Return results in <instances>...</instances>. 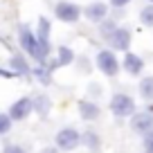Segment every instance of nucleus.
Returning a JSON list of instances; mask_svg holds the SVG:
<instances>
[{"label":"nucleus","instance_id":"obj_1","mask_svg":"<svg viewBox=\"0 0 153 153\" xmlns=\"http://www.w3.org/2000/svg\"><path fill=\"white\" fill-rule=\"evenodd\" d=\"M110 113H113L115 117H120V120L131 117V115L135 113V99L131 95H126V92L113 95V99H110Z\"/></svg>","mask_w":153,"mask_h":153},{"label":"nucleus","instance_id":"obj_2","mask_svg":"<svg viewBox=\"0 0 153 153\" xmlns=\"http://www.w3.org/2000/svg\"><path fill=\"white\" fill-rule=\"evenodd\" d=\"M54 146H56L59 151H74L76 146H81V133L76 128H72V126H65V128H61L56 133Z\"/></svg>","mask_w":153,"mask_h":153},{"label":"nucleus","instance_id":"obj_3","mask_svg":"<svg viewBox=\"0 0 153 153\" xmlns=\"http://www.w3.org/2000/svg\"><path fill=\"white\" fill-rule=\"evenodd\" d=\"M83 9L76 2H70V0H59L54 5V16H56L61 23H76L81 18Z\"/></svg>","mask_w":153,"mask_h":153},{"label":"nucleus","instance_id":"obj_4","mask_svg":"<svg viewBox=\"0 0 153 153\" xmlns=\"http://www.w3.org/2000/svg\"><path fill=\"white\" fill-rule=\"evenodd\" d=\"M97 68H99L106 76H110V79L120 74V61H117V56L113 54V50H101V52H97Z\"/></svg>","mask_w":153,"mask_h":153},{"label":"nucleus","instance_id":"obj_5","mask_svg":"<svg viewBox=\"0 0 153 153\" xmlns=\"http://www.w3.org/2000/svg\"><path fill=\"white\" fill-rule=\"evenodd\" d=\"M106 43L113 52H128L131 48V29L128 27H117L108 38H106Z\"/></svg>","mask_w":153,"mask_h":153},{"label":"nucleus","instance_id":"obj_6","mask_svg":"<svg viewBox=\"0 0 153 153\" xmlns=\"http://www.w3.org/2000/svg\"><path fill=\"white\" fill-rule=\"evenodd\" d=\"M29 113H34V106H32V99H29V97H20V99H16L14 104L9 106V110H7V115H9L11 122L27 120Z\"/></svg>","mask_w":153,"mask_h":153},{"label":"nucleus","instance_id":"obj_7","mask_svg":"<svg viewBox=\"0 0 153 153\" xmlns=\"http://www.w3.org/2000/svg\"><path fill=\"white\" fill-rule=\"evenodd\" d=\"M131 128H133V133H149V131L153 128V115L149 113V110H135L133 115H131Z\"/></svg>","mask_w":153,"mask_h":153},{"label":"nucleus","instance_id":"obj_8","mask_svg":"<svg viewBox=\"0 0 153 153\" xmlns=\"http://www.w3.org/2000/svg\"><path fill=\"white\" fill-rule=\"evenodd\" d=\"M18 43L27 54L36 56V36H34V32L29 29V25H20L18 27Z\"/></svg>","mask_w":153,"mask_h":153},{"label":"nucleus","instance_id":"obj_9","mask_svg":"<svg viewBox=\"0 0 153 153\" xmlns=\"http://www.w3.org/2000/svg\"><path fill=\"white\" fill-rule=\"evenodd\" d=\"M83 16H86L90 23H101V20H106V16H108V5L95 0V2H90L88 7H83Z\"/></svg>","mask_w":153,"mask_h":153},{"label":"nucleus","instance_id":"obj_10","mask_svg":"<svg viewBox=\"0 0 153 153\" xmlns=\"http://www.w3.org/2000/svg\"><path fill=\"white\" fill-rule=\"evenodd\" d=\"M122 65H124V70L128 72L131 76H140L142 70H144V59L137 56V54H133L128 50V52L124 54V63H122Z\"/></svg>","mask_w":153,"mask_h":153},{"label":"nucleus","instance_id":"obj_11","mask_svg":"<svg viewBox=\"0 0 153 153\" xmlns=\"http://www.w3.org/2000/svg\"><path fill=\"white\" fill-rule=\"evenodd\" d=\"M76 106H79V115H81V120H86V122H95V120H99L101 110H99V106H97L95 101H90V99H81Z\"/></svg>","mask_w":153,"mask_h":153},{"label":"nucleus","instance_id":"obj_12","mask_svg":"<svg viewBox=\"0 0 153 153\" xmlns=\"http://www.w3.org/2000/svg\"><path fill=\"white\" fill-rule=\"evenodd\" d=\"M9 65H11V70H14V76L16 74L18 76H27L29 72H32V68H29L27 59H25L23 54H14V56L9 59Z\"/></svg>","mask_w":153,"mask_h":153},{"label":"nucleus","instance_id":"obj_13","mask_svg":"<svg viewBox=\"0 0 153 153\" xmlns=\"http://www.w3.org/2000/svg\"><path fill=\"white\" fill-rule=\"evenodd\" d=\"M32 106H34V113H38V117H48L50 108H52V99L41 92V95H36L32 99Z\"/></svg>","mask_w":153,"mask_h":153},{"label":"nucleus","instance_id":"obj_14","mask_svg":"<svg viewBox=\"0 0 153 153\" xmlns=\"http://www.w3.org/2000/svg\"><path fill=\"white\" fill-rule=\"evenodd\" d=\"M72 61H74V52H72L70 48H65V45H61V48L56 50V59H54L52 68H63V65H70Z\"/></svg>","mask_w":153,"mask_h":153},{"label":"nucleus","instance_id":"obj_15","mask_svg":"<svg viewBox=\"0 0 153 153\" xmlns=\"http://www.w3.org/2000/svg\"><path fill=\"white\" fill-rule=\"evenodd\" d=\"M81 144H83V146H88L90 151H97V149L101 146V137H99L97 131L88 128V131H83V133H81Z\"/></svg>","mask_w":153,"mask_h":153},{"label":"nucleus","instance_id":"obj_16","mask_svg":"<svg viewBox=\"0 0 153 153\" xmlns=\"http://www.w3.org/2000/svg\"><path fill=\"white\" fill-rule=\"evenodd\" d=\"M140 97H142L144 101H153V74L144 76V79H140Z\"/></svg>","mask_w":153,"mask_h":153},{"label":"nucleus","instance_id":"obj_17","mask_svg":"<svg viewBox=\"0 0 153 153\" xmlns=\"http://www.w3.org/2000/svg\"><path fill=\"white\" fill-rule=\"evenodd\" d=\"M117 27H120V25H117V20H115V18H106V20H101V23H99V34L104 38H108Z\"/></svg>","mask_w":153,"mask_h":153},{"label":"nucleus","instance_id":"obj_18","mask_svg":"<svg viewBox=\"0 0 153 153\" xmlns=\"http://www.w3.org/2000/svg\"><path fill=\"white\" fill-rule=\"evenodd\" d=\"M140 20H142L144 27H153V2L142 7V11H140Z\"/></svg>","mask_w":153,"mask_h":153},{"label":"nucleus","instance_id":"obj_19","mask_svg":"<svg viewBox=\"0 0 153 153\" xmlns=\"http://www.w3.org/2000/svg\"><path fill=\"white\" fill-rule=\"evenodd\" d=\"M32 72H34V76H36L41 83H50V79H52L48 65H36V70H32Z\"/></svg>","mask_w":153,"mask_h":153},{"label":"nucleus","instance_id":"obj_20","mask_svg":"<svg viewBox=\"0 0 153 153\" xmlns=\"http://www.w3.org/2000/svg\"><path fill=\"white\" fill-rule=\"evenodd\" d=\"M11 124H14V122L9 120V115H7V113H0V135H7V133H9Z\"/></svg>","mask_w":153,"mask_h":153},{"label":"nucleus","instance_id":"obj_21","mask_svg":"<svg viewBox=\"0 0 153 153\" xmlns=\"http://www.w3.org/2000/svg\"><path fill=\"white\" fill-rule=\"evenodd\" d=\"M142 146H144V153H153V128L142 135Z\"/></svg>","mask_w":153,"mask_h":153},{"label":"nucleus","instance_id":"obj_22","mask_svg":"<svg viewBox=\"0 0 153 153\" xmlns=\"http://www.w3.org/2000/svg\"><path fill=\"white\" fill-rule=\"evenodd\" d=\"M2 153H29V151L23 144H7V146L2 149Z\"/></svg>","mask_w":153,"mask_h":153},{"label":"nucleus","instance_id":"obj_23","mask_svg":"<svg viewBox=\"0 0 153 153\" xmlns=\"http://www.w3.org/2000/svg\"><path fill=\"white\" fill-rule=\"evenodd\" d=\"M128 2H131V0H110V7H115V9H124Z\"/></svg>","mask_w":153,"mask_h":153},{"label":"nucleus","instance_id":"obj_24","mask_svg":"<svg viewBox=\"0 0 153 153\" xmlns=\"http://www.w3.org/2000/svg\"><path fill=\"white\" fill-rule=\"evenodd\" d=\"M41 153H59V149L56 146H50V149H43Z\"/></svg>","mask_w":153,"mask_h":153}]
</instances>
